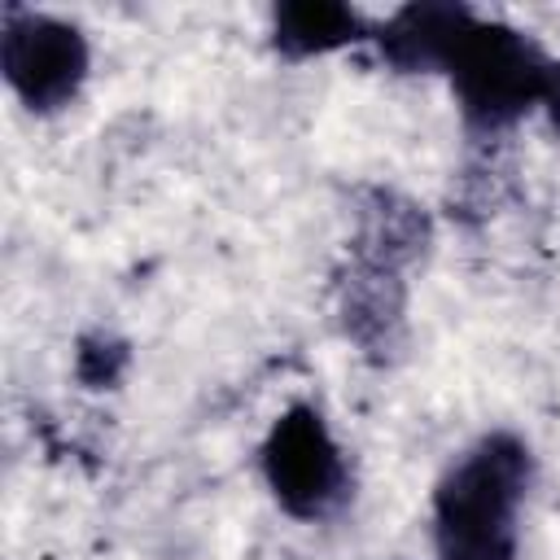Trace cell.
Listing matches in <instances>:
<instances>
[{
  "label": "cell",
  "mask_w": 560,
  "mask_h": 560,
  "mask_svg": "<svg viewBox=\"0 0 560 560\" xmlns=\"http://www.w3.org/2000/svg\"><path fill=\"white\" fill-rule=\"evenodd\" d=\"M529 490V451L512 433H490L464 451L433 490L438 560H516V516Z\"/></svg>",
  "instance_id": "cell-1"
},
{
  "label": "cell",
  "mask_w": 560,
  "mask_h": 560,
  "mask_svg": "<svg viewBox=\"0 0 560 560\" xmlns=\"http://www.w3.org/2000/svg\"><path fill=\"white\" fill-rule=\"evenodd\" d=\"M438 70L451 79L468 122L503 127V122L521 118L529 105H542L551 61L516 26L486 22L468 9V18L459 22L455 39L446 44Z\"/></svg>",
  "instance_id": "cell-2"
},
{
  "label": "cell",
  "mask_w": 560,
  "mask_h": 560,
  "mask_svg": "<svg viewBox=\"0 0 560 560\" xmlns=\"http://www.w3.org/2000/svg\"><path fill=\"white\" fill-rule=\"evenodd\" d=\"M262 477L276 503L298 521H324L350 490L346 455L324 416L306 402H293L284 416H276L262 442Z\"/></svg>",
  "instance_id": "cell-3"
},
{
  "label": "cell",
  "mask_w": 560,
  "mask_h": 560,
  "mask_svg": "<svg viewBox=\"0 0 560 560\" xmlns=\"http://www.w3.org/2000/svg\"><path fill=\"white\" fill-rule=\"evenodd\" d=\"M92 52L74 22L35 9H4L0 22V70L18 101L35 114L70 105L88 79Z\"/></svg>",
  "instance_id": "cell-4"
},
{
  "label": "cell",
  "mask_w": 560,
  "mask_h": 560,
  "mask_svg": "<svg viewBox=\"0 0 560 560\" xmlns=\"http://www.w3.org/2000/svg\"><path fill=\"white\" fill-rule=\"evenodd\" d=\"M271 35L284 57H324L332 48H346L368 35V22L350 4H328V0H302V4H280L271 13Z\"/></svg>",
  "instance_id": "cell-5"
},
{
  "label": "cell",
  "mask_w": 560,
  "mask_h": 560,
  "mask_svg": "<svg viewBox=\"0 0 560 560\" xmlns=\"http://www.w3.org/2000/svg\"><path fill=\"white\" fill-rule=\"evenodd\" d=\"M542 109L551 114V122H556V131H560V61H551V70H547V88H542Z\"/></svg>",
  "instance_id": "cell-6"
}]
</instances>
